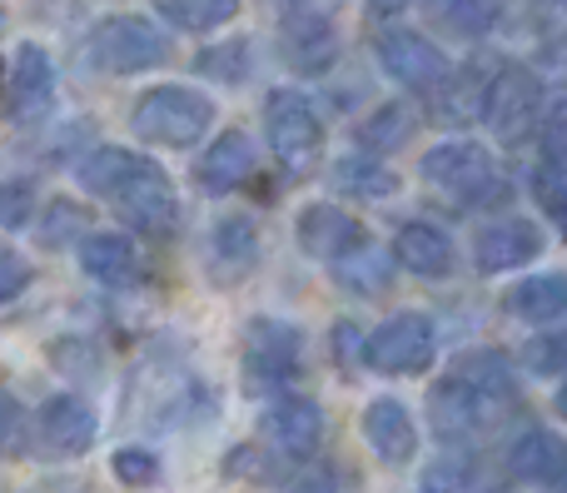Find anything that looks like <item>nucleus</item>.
<instances>
[{"label": "nucleus", "mask_w": 567, "mask_h": 493, "mask_svg": "<svg viewBox=\"0 0 567 493\" xmlns=\"http://www.w3.org/2000/svg\"><path fill=\"white\" fill-rule=\"evenodd\" d=\"M553 493H567V474L558 479V484H553Z\"/></svg>", "instance_id": "42"}, {"label": "nucleus", "mask_w": 567, "mask_h": 493, "mask_svg": "<svg viewBox=\"0 0 567 493\" xmlns=\"http://www.w3.org/2000/svg\"><path fill=\"white\" fill-rule=\"evenodd\" d=\"M284 50L299 70H323L339 50V40H333V25L323 16H293L289 30H284Z\"/></svg>", "instance_id": "23"}, {"label": "nucleus", "mask_w": 567, "mask_h": 493, "mask_svg": "<svg viewBox=\"0 0 567 493\" xmlns=\"http://www.w3.org/2000/svg\"><path fill=\"white\" fill-rule=\"evenodd\" d=\"M303 369V335L284 319H255L245 329V379L249 389L293 384Z\"/></svg>", "instance_id": "6"}, {"label": "nucleus", "mask_w": 567, "mask_h": 493, "mask_svg": "<svg viewBox=\"0 0 567 493\" xmlns=\"http://www.w3.org/2000/svg\"><path fill=\"white\" fill-rule=\"evenodd\" d=\"M16 434H20V404L16 394H6V449L16 454Z\"/></svg>", "instance_id": "39"}, {"label": "nucleus", "mask_w": 567, "mask_h": 493, "mask_svg": "<svg viewBox=\"0 0 567 493\" xmlns=\"http://www.w3.org/2000/svg\"><path fill=\"white\" fill-rule=\"evenodd\" d=\"M50 95H55V65H50V55L40 45H20L6 70V115L16 125H25V120H35L50 105Z\"/></svg>", "instance_id": "13"}, {"label": "nucleus", "mask_w": 567, "mask_h": 493, "mask_svg": "<svg viewBox=\"0 0 567 493\" xmlns=\"http://www.w3.org/2000/svg\"><path fill=\"white\" fill-rule=\"evenodd\" d=\"M80 185L90 189L95 199H105L125 225L145 229V235H175V219H179V199L169 175L155 165V160L135 155V150H95V155L80 165Z\"/></svg>", "instance_id": "1"}, {"label": "nucleus", "mask_w": 567, "mask_h": 493, "mask_svg": "<svg viewBox=\"0 0 567 493\" xmlns=\"http://www.w3.org/2000/svg\"><path fill=\"white\" fill-rule=\"evenodd\" d=\"M558 414H563V419H567V384H563V389H558Z\"/></svg>", "instance_id": "41"}, {"label": "nucleus", "mask_w": 567, "mask_h": 493, "mask_svg": "<svg viewBox=\"0 0 567 493\" xmlns=\"http://www.w3.org/2000/svg\"><path fill=\"white\" fill-rule=\"evenodd\" d=\"M255 140L245 135V130H225V135L215 140V145L199 155V170H195V179H199V189L205 195H225V189H235V185H245L249 175H255Z\"/></svg>", "instance_id": "18"}, {"label": "nucleus", "mask_w": 567, "mask_h": 493, "mask_svg": "<svg viewBox=\"0 0 567 493\" xmlns=\"http://www.w3.org/2000/svg\"><path fill=\"white\" fill-rule=\"evenodd\" d=\"M508 469H513V479H528V484H558L567 474V444L553 429H533V434H523L513 444Z\"/></svg>", "instance_id": "22"}, {"label": "nucleus", "mask_w": 567, "mask_h": 493, "mask_svg": "<svg viewBox=\"0 0 567 493\" xmlns=\"http://www.w3.org/2000/svg\"><path fill=\"white\" fill-rule=\"evenodd\" d=\"M543 245H548L543 225L513 215V219H498V225L478 229V239H473V265H478L483 275H503V269H513V265H533V259L543 255Z\"/></svg>", "instance_id": "12"}, {"label": "nucleus", "mask_w": 567, "mask_h": 493, "mask_svg": "<svg viewBox=\"0 0 567 493\" xmlns=\"http://www.w3.org/2000/svg\"><path fill=\"white\" fill-rule=\"evenodd\" d=\"M85 225H90V215L75 205V199H50L40 225H35V239L45 249H65V245H75V235H85Z\"/></svg>", "instance_id": "28"}, {"label": "nucleus", "mask_w": 567, "mask_h": 493, "mask_svg": "<svg viewBox=\"0 0 567 493\" xmlns=\"http://www.w3.org/2000/svg\"><path fill=\"white\" fill-rule=\"evenodd\" d=\"M409 135H413V115H409L403 105H383V110H373V115L359 125V145L369 150V155L399 150Z\"/></svg>", "instance_id": "27"}, {"label": "nucleus", "mask_w": 567, "mask_h": 493, "mask_svg": "<svg viewBox=\"0 0 567 493\" xmlns=\"http://www.w3.org/2000/svg\"><path fill=\"white\" fill-rule=\"evenodd\" d=\"M419 170H423L429 185L449 189V195L468 209H488V205H498V199H508V179L498 175V165H493L488 150L473 145V140L433 145Z\"/></svg>", "instance_id": "3"}, {"label": "nucleus", "mask_w": 567, "mask_h": 493, "mask_svg": "<svg viewBox=\"0 0 567 493\" xmlns=\"http://www.w3.org/2000/svg\"><path fill=\"white\" fill-rule=\"evenodd\" d=\"M199 70H205V75H215V80H225V85H235V80L249 75V45H245V40H235V45L205 50V55H199Z\"/></svg>", "instance_id": "32"}, {"label": "nucleus", "mask_w": 567, "mask_h": 493, "mask_svg": "<svg viewBox=\"0 0 567 493\" xmlns=\"http://www.w3.org/2000/svg\"><path fill=\"white\" fill-rule=\"evenodd\" d=\"M423 493H473V464L468 459H443L423 474Z\"/></svg>", "instance_id": "34"}, {"label": "nucleus", "mask_w": 567, "mask_h": 493, "mask_svg": "<svg viewBox=\"0 0 567 493\" xmlns=\"http://www.w3.org/2000/svg\"><path fill=\"white\" fill-rule=\"evenodd\" d=\"M215 125V100L189 85H155L135 100V135L165 150H189Z\"/></svg>", "instance_id": "2"}, {"label": "nucleus", "mask_w": 567, "mask_h": 493, "mask_svg": "<svg viewBox=\"0 0 567 493\" xmlns=\"http://www.w3.org/2000/svg\"><path fill=\"white\" fill-rule=\"evenodd\" d=\"M433 325L423 315H393L389 325H379L369 335L363 364L379 374H423L433 364Z\"/></svg>", "instance_id": "7"}, {"label": "nucleus", "mask_w": 567, "mask_h": 493, "mask_svg": "<svg viewBox=\"0 0 567 493\" xmlns=\"http://www.w3.org/2000/svg\"><path fill=\"white\" fill-rule=\"evenodd\" d=\"M503 309L513 319H528V325H553L567 315V275H533L503 295Z\"/></svg>", "instance_id": "21"}, {"label": "nucleus", "mask_w": 567, "mask_h": 493, "mask_svg": "<svg viewBox=\"0 0 567 493\" xmlns=\"http://www.w3.org/2000/svg\"><path fill=\"white\" fill-rule=\"evenodd\" d=\"M265 429H269V439L284 449V454H313L319 449V439H323V409L313 404V399H279L275 409H269V419H265Z\"/></svg>", "instance_id": "19"}, {"label": "nucleus", "mask_w": 567, "mask_h": 493, "mask_svg": "<svg viewBox=\"0 0 567 493\" xmlns=\"http://www.w3.org/2000/svg\"><path fill=\"white\" fill-rule=\"evenodd\" d=\"M265 130H269V145L284 165L303 170L323 145V125L313 115V105L299 95V90H275L265 100Z\"/></svg>", "instance_id": "8"}, {"label": "nucleus", "mask_w": 567, "mask_h": 493, "mask_svg": "<svg viewBox=\"0 0 567 493\" xmlns=\"http://www.w3.org/2000/svg\"><path fill=\"white\" fill-rule=\"evenodd\" d=\"M439 20L458 35H483V30L498 20V0H439Z\"/></svg>", "instance_id": "29"}, {"label": "nucleus", "mask_w": 567, "mask_h": 493, "mask_svg": "<svg viewBox=\"0 0 567 493\" xmlns=\"http://www.w3.org/2000/svg\"><path fill=\"white\" fill-rule=\"evenodd\" d=\"M393 255L419 279H449L453 269H458V249H453L449 229L429 225V219H409V225L393 235Z\"/></svg>", "instance_id": "15"}, {"label": "nucleus", "mask_w": 567, "mask_h": 493, "mask_svg": "<svg viewBox=\"0 0 567 493\" xmlns=\"http://www.w3.org/2000/svg\"><path fill=\"white\" fill-rule=\"evenodd\" d=\"M333 185L343 189V195H363V199H383L399 189V175H393L389 165H383L379 155H369V150H359V155H343L339 165H333Z\"/></svg>", "instance_id": "24"}, {"label": "nucleus", "mask_w": 567, "mask_h": 493, "mask_svg": "<svg viewBox=\"0 0 567 493\" xmlns=\"http://www.w3.org/2000/svg\"><path fill=\"white\" fill-rule=\"evenodd\" d=\"M209 265H215L219 285H229V279H245L249 269L259 265V229H255V219H245V215L219 219L215 239H209Z\"/></svg>", "instance_id": "20"}, {"label": "nucleus", "mask_w": 567, "mask_h": 493, "mask_svg": "<svg viewBox=\"0 0 567 493\" xmlns=\"http://www.w3.org/2000/svg\"><path fill=\"white\" fill-rule=\"evenodd\" d=\"M538 199L567 229V150H558V155L548 150V160H543V170H538Z\"/></svg>", "instance_id": "31"}, {"label": "nucleus", "mask_w": 567, "mask_h": 493, "mask_svg": "<svg viewBox=\"0 0 567 493\" xmlns=\"http://www.w3.org/2000/svg\"><path fill=\"white\" fill-rule=\"evenodd\" d=\"M293 239L309 259H323V265H339L353 249L363 245V229L353 215H343L339 205H303L299 219H293Z\"/></svg>", "instance_id": "11"}, {"label": "nucleus", "mask_w": 567, "mask_h": 493, "mask_svg": "<svg viewBox=\"0 0 567 493\" xmlns=\"http://www.w3.org/2000/svg\"><path fill=\"white\" fill-rule=\"evenodd\" d=\"M289 493H349V489H343V479L333 474V469H313V474H303Z\"/></svg>", "instance_id": "37"}, {"label": "nucleus", "mask_w": 567, "mask_h": 493, "mask_svg": "<svg viewBox=\"0 0 567 493\" xmlns=\"http://www.w3.org/2000/svg\"><path fill=\"white\" fill-rule=\"evenodd\" d=\"M503 409H508V389H488L478 379H443L439 389L429 394V414H433V429L443 439H473V434H488L498 429Z\"/></svg>", "instance_id": "5"}, {"label": "nucleus", "mask_w": 567, "mask_h": 493, "mask_svg": "<svg viewBox=\"0 0 567 493\" xmlns=\"http://www.w3.org/2000/svg\"><path fill=\"white\" fill-rule=\"evenodd\" d=\"M523 369L538 379L567 374V329H553V335H538L523 345Z\"/></svg>", "instance_id": "30"}, {"label": "nucleus", "mask_w": 567, "mask_h": 493, "mask_svg": "<svg viewBox=\"0 0 567 493\" xmlns=\"http://www.w3.org/2000/svg\"><path fill=\"white\" fill-rule=\"evenodd\" d=\"M25 219H35V195H30L25 179H10L6 185V229H20Z\"/></svg>", "instance_id": "35"}, {"label": "nucleus", "mask_w": 567, "mask_h": 493, "mask_svg": "<svg viewBox=\"0 0 567 493\" xmlns=\"http://www.w3.org/2000/svg\"><path fill=\"white\" fill-rule=\"evenodd\" d=\"M30 434H35V449L45 459H75V454H85V449L95 444L100 419H95V409H90L85 399L55 394V399H45V404L35 409Z\"/></svg>", "instance_id": "10"}, {"label": "nucleus", "mask_w": 567, "mask_h": 493, "mask_svg": "<svg viewBox=\"0 0 567 493\" xmlns=\"http://www.w3.org/2000/svg\"><path fill=\"white\" fill-rule=\"evenodd\" d=\"M543 60H548L553 80H567V35H558V40H548V45H543Z\"/></svg>", "instance_id": "38"}, {"label": "nucleus", "mask_w": 567, "mask_h": 493, "mask_svg": "<svg viewBox=\"0 0 567 493\" xmlns=\"http://www.w3.org/2000/svg\"><path fill=\"white\" fill-rule=\"evenodd\" d=\"M538 105H543L538 75H533L528 65H508L493 75L488 100H483V115H488V125L498 130V135H518V130L538 115Z\"/></svg>", "instance_id": "14"}, {"label": "nucleus", "mask_w": 567, "mask_h": 493, "mask_svg": "<svg viewBox=\"0 0 567 493\" xmlns=\"http://www.w3.org/2000/svg\"><path fill=\"white\" fill-rule=\"evenodd\" d=\"M363 439L383 464H409L419 454V424H413L409 404H399V399H373L363 409Z\"/></svg>", "instance_id": "16"}, {"label": "nucleus", "mask_w": 567, "mask_h": 493, "mask_svg": "<svg viewBox=\"0 0 567 493\" xmlns=\"http://www.w3.org/2000/svg\"><path fill=\"white\" fill-rule=\"evenodd\" d=\"M393 259L399 255H383V249H359V255L339 259L333 265V279H339L343 289H353V295H383L393 279Z\"/></svg>", "instance_id": "25"}, {"label": "nucleus", "mask_w": 567, "mask_h": 493, "mask_svg": "<svg viewBox=\"0 0 567 493\" xmlns=\"http://www.w3.org/2000/svg\"><path fill=\"white\" fill-rule=\"evenodd\" d=\"M379 65H383L389 80H399L403 90H419V95L443 90V80H449V60H443V50L433 45L429 35H419V30H383L379 35Z\"/></svg>", "instance_id": "9"}, {"label": "nucleus", "mask_w": 567, "mask_h": 493, "mask_svg": "<svg viewBox=\"0 0 567 493\" xmlns=\"http://www.w3.org/2000/svg\"><path fill=\"white\" fill-rule=\"evenodd\" d=\"M110 474L130 489H150L159 479V459L150 454V449H120V454L110 459Z\"/></svg>", "instance_id": "33"}, {"label": "nucleus", "mask_w": 567, "mask_h": 493, "mask_svg": "<svg viewBox=\"0 0 567 493\" xmlns=\"http://www.w3.org/2000/svg\"><path fill=\"white\" fill-rule=\"evenodd\" d=\"M548 6H563V10H567V0H548Z\"/></svg>", "instance_id": "43"}, {"label": "nucleus", "mask_w": 567, "mask_h": 493, "mask_svg": "<svg viewBox=\"0 0 567 493\" xmlns=\"http://www.w3.org/2000/svg\"><path fill=\"white\" fill-rule=\"evenodd\" d=\"M159 16L179 30H215L239 16V0H159Z\"/></svg>", "instance_id": "26"}, {"label": "nucleus", "mask_w": 567, "mask_h": 493, "mask_svg": "<svg viewBox=\"0 0 567 493\" xmlns=\"http://www.w3.org/2000/svg\"><path fill=\"white\" fill-rule=\"evenodd\" d=\"M25 279H30V265L16 255V249H6V255H0V299L16 305L20 289H25Z\"/></svg>", "instance_id": "36"}, {"label": "nucleus", "mask_w": 567, "mask_h": 493, "mask_svg": "<svg viewBox=\"0 0 567 493\" xmlns=\"http://www.w3.org/2000/svg\"><path fill=\"white\" fill-rule=\"evenodd\" d=\"M403 6H409V0H369L373 16H393V10H403Z\"/></svg>", "instance_id": "40"}, {"label": "nucleus", "mask_w": 567, "mask_h": 493, "mask_svg": "<svg viewBox=\"0 0 567 493\" xmlns=\"http://www.w3.org/2000/svg\"><path fill=\"white\" fill-rule=\"evenodd\" d=\"M80 265H85L90 279H100V285H110V289H135L140 279H145V259H140L135 239L115 235V229L90 235L85 245H80Z\"/></svg>", "instance_id": "17"}, {"label": "nucleus", "mask_w": 567, "mask_h": 493, "mask_svg": "<svg viewBox=\"0 0 567 493\" xmlns=\"http://www.w3.org/2000/svg\"><path fill=\"white\" fill-rule=\"evenodd\" d=\"M90 60L110 75H140L169 60V35L140 16H110L90 30Z\"/></svg>", "instance_id": "4"}]
</instances>
